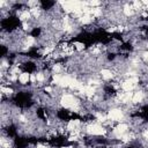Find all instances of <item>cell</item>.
Returning <instances> with one entry per match:
<instances>
[{"instance_id": "cell-1", "label": "cell", "mask_w": 148, "mask_h": 148, "mask_svg": "<svg viewBox=\"0 0 148 148\" xmlns=\"http://www.w3.org/2000/svg\"><path fill=\"white\" fill-rule=\"evenodd\" d=\"M106 116H108V119L118 124V123H123V121H126L127 117H126V113L124 111V109L121 106H113V108H110L106 112Z\"/></svg>"}, {"instance_id": "cell-2", "label": "cell", "mask_w": 148, "mask_h": 148, "mask_svg": "<svg viewBox=\"0 0 148 148\" xmlns=\"http://www.w3.org/2000/svg\"><path fill=\"white\" fill-rule=\"evenodd\" d=\"M30 75H31L30 72L23 71V72L18 75V84H20L21 87H25L28 83H30Z\"/></svg>"}]
</instances>
